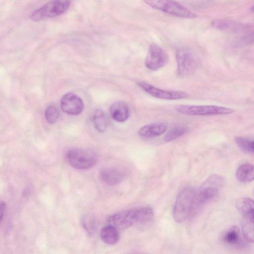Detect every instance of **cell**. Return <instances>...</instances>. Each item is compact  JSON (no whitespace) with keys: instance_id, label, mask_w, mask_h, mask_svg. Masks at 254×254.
Segmentation results:
<instances>
[{"instance_id":"cell-27","label":"cell","mask_w":254,"mask_h":254,"mask_svg":"<svg viewBox=\"0 0 254 254\" xmlns=\"http://www.w3.org/2000/svg\"><path fill=\"white\" fill-rule=\"evenodd\" d=\"M251 11L254 13V5L251 8Z\"/></svg>"},{"instance_id":"cell-8","label":"cell","mask_w":254,"mask_h":254,"mask_svg":"<svg viewBox=\"0 0 254 254\" xmlns=\"http://www.w3.org/2000/svg\"><path fill=\"white\" fill-rule=\"evenodd\" d=\"M178 75L187 76L192 73L196 66L197 59L191 48L183 47L178 49L176 53Z\"/></svg>"},{"instance_id":"cell-11","label":"cell","mask_w":254,"mask_h":254,"mask_svg":"<svg viewBox=\"0 0 254 254\" xmlns=\"http://www.w3.org/2000/svg\"><path fill=\"white\" fill-rule=\"evenodd\" d=\"M137 84L145 92L159 99L174 100L187 98L189 96V94L184 91L164 90L142 82Z\"/></svg>"},{"instance_id":"cell-14","label":"cell","mask_w":254,"mask_h":254,"mask_svg":"<svg viewBox=\"0 0 254 254\" xmlns=\"http://www.w3.org/2000/svg\"><path fill=\"white\" fill-rule=\"evenodd\" d=\"M99 177L106 184L114 186L120 184L124 180L125 174L120 170L108 168L101 170Z\"/></svg>"},{"instance_id":"cell-25","label":"cell","mask_w":254,"mask_h":254,"mask_svg":"<svg viewBox=\"0 0 254 254\" xmlns=\"http://www.w3.org/2000/svg\"><path fill=\"white\" fill-rule=\"evenodd\" d=\"M6 210V205L4 202H1V207H0V214H1V221L3 219V216Z\"/></svg>"},{"instance_id":"cell-7","label":"cell","mask_w":254,"mask_h":254,"mask_svg":"<svg viewBox=\"0 0 254 254\" xmlns=\"http://www.w3.org/2000/svg\"><path fill=\"white\" fill-rule=\"evenodd\" d=\"M175 110L181 114L190 116L228 115L234 113L231 109L216 106L180 105Z\"/></svg>"},{"instance_id":"cell-6","label":"cell","mask_w":254,"mask_h":254,"mask_svg":"<svg viewBox=\"0 0 254 254\" xmlns=\"http://www.w3.org/2000/svg\"><path fill=\"white\" fill-rule=\"evenodd\" d=\"M71 2L67 1H50L34 11L30 16V19L34 22L55 18L63 14L69 8Z\"/></svg>"},{"instance_id":"cell-9","label":"cell","mask_w":254,"mask_h":254,"mask_svg":"<svg viewBox=\"0 0 254 254\" xmlns=\"http://www.w3.org/2000/svg\"><path fill=\"white\" fill-rule=\"evenodd\" d=\"M169 57L165 51L156 44L150 45L145 60L146 68L151 71H158L168 63Z\"/></svg>"},{"instance_id":"cell-2","label":"cell","mask_w":254,"mask_h":254,"mask_svg":"<svg viewBox=\"0 0 254 254\" xmlns=\"http://www.w3.org/2000/svg\"><path fill=\"white\" fill-rule=\"evenodd\" d=\"M236 206L241 217V227L244 238L254 243V200L248 197L239 198Z\"/></svg>"},{"instance_id":"cell-19","label":"cell","mask_w":254,"mask_h":254,"mask_svg":"<svg viewBox=\"0 0 254 254\" xmlns=\"http://www.w3.org/2000/svg\"><path fill=\"white\" fill-rule=\"evenodd\" d=\"M100 237L106 244L113 245L118 241L119 235L118 230L116 228L109 225L101 230Z\"/></svg>"},{"instance_id":"cell-15","label":"cell","mask_w":254,"mask_h":254,"mask_svg":"<svg viewBox=\"0 0 254 254\" xmlns=\"http://www.w3.org/2000/svg\"><path fill=\"white\" fill-rule=\"evenodd\" d=\"M110 114L112 118L118 122L126 121L130 115V110L128 105L124 101H117L111 107Z\"/></svg>"},{"instance_id":"cell-5","label":"cell","mask_w":254,"mask_h":254,"mask_svg":"<svg viewBox=\"0 0 254 254\" xmlns=\"http://www.w3.org/2000/svg\"><path fill=\"white\" fill-rule=\"evenodd\" d=\"M144 2L152 8L174 17L183 19H194L196 17V15L191 11L174 1L167 0H148Z\"/></svg>"},{"instance_id":"cell-3","label":"cell","mask_w":254,"mask_h":254,"mask_svg":"<svg viewBox=\"0 0 254 254\" xmlns=\"http://www.w3.org/2000/svg\"><path fill=\"white\" fill-rule=\"evenodd\" d=\"M66 162L73 168L85 170L94 167L97 162V156L93 151L83 148L68 150L65 155Z\"/></svg>"},{"instance_id":"cell-1","label":"cell","mask_w":254,"mask_h":254,"mask_svg":"<svg viewBox=\"0 0 254 254\" xmlns=\"http://www.w3.org/2000/svg\"><path fill=\"white\" fill-rule=\"evenodd\" d=\"M196 189L188 187L178 195L173 209L174 220L182 223L193 219L201 209L196 194Z\"/></svg>"},{"instance_id":"cell-18","label":"cell","mask_w":254,"mask_h":254,"mask_svg":"<svg viewBox=\"0 0 254 254\" xmlns=\"http://www.w3.org/2000/svg\"><path fill=\"white\" fill-rule=\"evenodd\" d=\"M212 25L219 29L229 32L239 31L246 28V26L244 25L226 20H214L212 22Z\"/></svg>"},{"instance_id":"cell-16","label":"cell","mask_w":254,"mask_h":254,"mask_svg":"<svg viewBox=\"0 0 254 254\" xmlns=\"http://www.w3.org/2000/svg\"><path fill=\"white\" fill-rule=\"evenodd\" d=\"M94 128L99 132H105L109 126L110 120L107 113L102 110H97L92 116Z\"/></svg>"},{"instance_id":"cell-10","label":"cell","mask_w":254,"mask_h":254,"mask_svg":"<svg viewBox=\"0 0 254 254\" xmlns=\"http://www.w3.org/2000/svg\"><path fill=\"white\" fill-rule=\"evenodd\" d=\"M109 225L117 230H124L138 224V209L121 212L111 216L108 220Z\"/></svg>"},{"instance_id":"cell-22","label":"cell","mask_w":254,"mask_h":254,"mask_svg":"<svg viewBox=\"0 0 254 254\" xmlns=\"http://www.w3.org/2000/svg\"><path fill=\"white\" fill-rule=\"evenodd\" d=\"M46 121L50 124L56 123L59 119V113L58 110L54 106H50L45 112Z\"/></svg>"},{"instance_id":"cell-12","label":"cell","mask_w":254,"mask_h":254,"mask_svg":"<svg viewBox=\"0 0 254 254\" xmlns=\"http://www.w3.org/2000/svg\"><path fill=\"white\" fill-rule=\"evenodd\" d=\"M60 105L62 111L71 115L81 114L84 108V104L82 98L73 93L65 94L61 99Z\"/></svg>"},{"instance_id":"cell-4","label":"cell","mask_w":254,"mask_h":254,"mask_svg":"<svg viewBox=\"0 0 254 254\" xmlns=\"http://www.w3.org/2000/svg\"><path fill=\"white\" fill-rule=\"evenodd\" d=\"M224 184V178L215 174L209 177L196 189L197 198L201 208L218 195Z\"/></svg>"},{"instance_id":"cell-26","label":"cell","mask_w":254,"mask_h":254,"mask_svg":"<svg viewBox=\"0 0 254 254\" xmlns=\"http://www.w3.org/2000/svg\"><path fill=\"white\" fill-rule=\"evenodd\" d=\"M249 152L254 154V140L250 141Z\"/></svg>"},{"instance_id":"cell-13","label":"cell","mask_w":254,"mask_h":254,"mask_svg":"<svg viewBox=\"0 0 254 254\" xmlns=\"http://www.w3.org/2000/svg\"><path fill=\"white\" fill-rule=\"evenodd\" d=\"M168 127V125L165 123H152L141 127L139 131L138 134L142 138H154L164 134Z\"/></svg>"},{"instance_id":"cell-23","label":"cell","mask_w":254,"mask_h":254,"mask_svg":"<svg viewBox=\"0 0 254 254\" xmlns=\"http://www.w3.org/2000/svg\"><path fill=\"white\" fill-rule=\"evenodd\" d=\"M82 224L83 227L89 234H93L96 230V221L93 217L86 215L82 219Z\"/></svg>"},{"instance_id":"cell-24","label":"cell","mask_w":254,"mask_h":254,"mask_svg":"<svg viewBox=\"0 0 254 254\" xmlns=\"http://www.w3.org/2000/svg\"><path fill=\"white\" fill-rule=\"evenodd\" d=\"M243 41L247 44L254 43V31L251 32L243 38Z\"/></svg>"},{"instance_id":"cell-21","label":"cell","mask_w":254,"mask_h":254,"mask_svg":"<svg viewBox=\"0 0 254 254\" xmlns=\"http://www.w3.org/2000/svg\"><path fill=\"white\" fill-rule=\"evenodd\" d=\"M186 126H177L170 130L165 138V141L169 142L174 141L184 135L188 131Z\"/></svg>"},{"instance_id":"cell-17","label":"cell","mask_w":254,"mask_h":254,"mask_svg":"<svg viewBox=\"0 0 254 254\" xmlns=\"http://www.w3.org/2000/svg\"><path fill=\"white\" fill-rule=\"evenodd\" d=\"M236 177L238 181L247 183L254 180V166L250 164L241 165L238 168Z\"/></svg>"},{"instance_id":"cell-20","label":"cell","mask_w":254,"mask_h":254,"mask_svg":"<svg viewBox=\"0 0 254 254\" xmlns=\"http://www.w3.org/2000/svg\"><path fill=\"white\" fill-rule=\"evenodd\" d=\"M223 240L232 245H238L240 241V230L237 226L231 227L224 235Z\"/></svg>"}]
</instances>
